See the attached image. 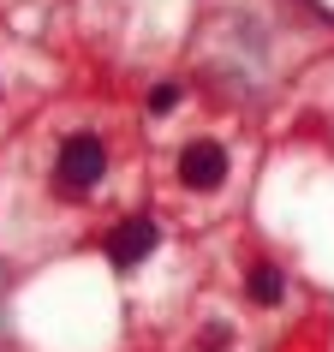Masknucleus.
<instances>
[{
    "mask_svg": "<svg viewBox=\"0 0 334 352\" xmlns=\"http://www.w3.org/2000/svg\"><path fill=\"white\" fill-rule=\"evenodd\" d=\"M227 179H233V144L197 131L173 149V186L186 197H215V191H227Z\"/></svg>",
    "mask_w": 334,
    "mask_h": 352,
    "instance_id": "f03ea898",
    "label": "nucleus"
},
{
    "mask_svg": "<svg viewBox=\"0 0 334 352\" xmlns=\"http://www.w3.org/2000/svg\"><path fill=\"white\" fill-rule=\"evenodd\" d=\"M179 108V84H155L149 90V113H173Z\"/></svg>",
    "mask_w": 334,
    "mask_h": 352,
    "instance_id": "39448f33",
    "label": "nucleus"
},
{
    "mask_svg": "<svg viewBox=\"0 0 334 352\" xmlns=\"http://www.w3.org/2000/svg\"><path fill=\"white\" fill-rule=\"evenodd\" d=\"M245 298L263 305V311H275L280 298H287V275H280V263H251V269H245Z\"/></svg>",
    "mask_w": 334,
    "mask_h": 352,
    "instance_id": "20e7f679",
    "label": "nucleus"
},
{
    "mask_svg": "<svg viewBox=\"0 0 334 352\" xmlns=\"http://www.w3.org/2000/svg\"><path fill=\"white\" fill-rule=\"evenodd\" d=\"M120 144L126 138H113L102 126H72L66 131L54 144V155H48V191H54V204H66V209L108 204L113 179H120Z\"/></svg>",
    "mask_w": 334,
    "mask_h": 352,
    "instance_id": "f257e3e1",
    "label": "nucleus"
},
{
    "mask_svg": "<svg viewBox=\"0 0 334 352\" xmlns=\"http://www.w3.org/2000/svg\"><path fill=\"white\" fill-rule=\"evenodd\" d=\"M155 245H162L155 215H120V221H108V233H102V251H108V263L120 269V275L137 269V263H149Z\"/></svg>",
    "mask_w": 334,
    "mask_h": 352,
    "instance_id": "7ed1b4c3",
    "label": "nucleus"
}]
</instances>
